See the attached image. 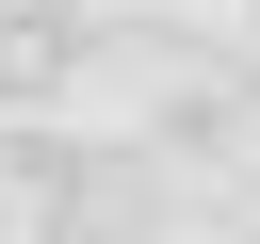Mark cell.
I'll return each instance as SVG.
<instances>
[]
</instances>
